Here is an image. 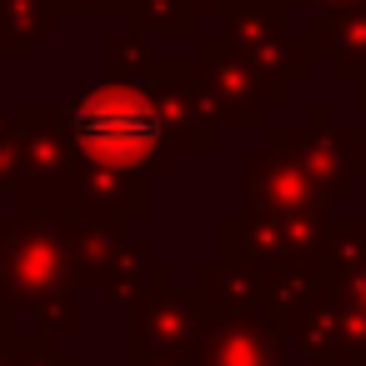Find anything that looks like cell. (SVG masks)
Masks as SVG:
<instances>
[{"label": "cell", "instance_id": "1", "mask_svg": "<svg viewBox=\"0 0 366 366\" xmlns=\"http://www.w3.org/2000/svg\"><path fill=\"white\" fill-rule=\"evenodd\" d=\"M76 141L96 161H136L156 141V111L131 91H101L76 111Z\"/></svg>", "mask_w": 366, "mask_h": 366}]
</instances>
